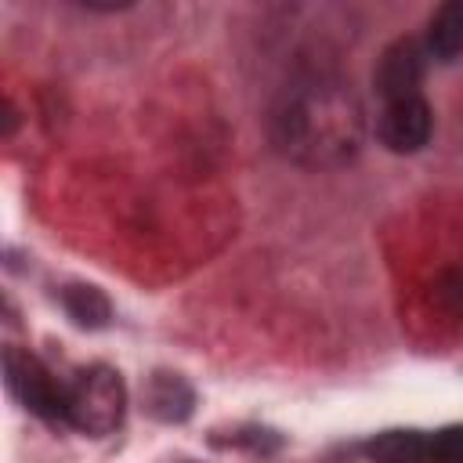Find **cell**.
Segmentation results:
<instances>
[{"label":"cell","instance_id":"1","mask_svg":"<svg viewBox=\"0 0 463 463\" xmlns=\"http://www.w3.org/2000/svg\"><path fill=\"white\" fill-rule=\"evenodd\" d=\"M275 141L286 156L311 166L344 163L362 141V109L340 87L297 90L275 116Z\"/></svg>","mask_w":463,"mask_h":463},{"label":"cell","instance_id":"2","mask_svg":"<svg viewBox=\"0 0 463 463\" xmlns=\"http://www.w3.org/2000/svg\"><path fill=\"white\" fill-rule=\"evenodd\" d=\"M127 412V387L116 369L87 365L65 383V423L83 434H109Z\"/></svg>","mask_w":463,"mask_h":463},{"label":"cell","instance_id":"3","mask_svg":"<svg viewBox=\"0 0 463 463\" xmlns=\"http://www.w3.org/2000/svg\"><path fill=\"white\" fill-rule=\"evenodd\" d=\"M4 376H7L11 394L33 416H40L47 423H65V383H58L36 354H29L22 347H7L4 351Z\"/></svg>","mask_w":463,"mask_h":463},{"label":"cell","instance_id":"4","mask_svg":"<svg viewBox=\"0 0 463 463\" xmlns=\"http://www.w3.org/2000/svg\"><path fill=\"white\" fill-rule=\"evenodd\" d=\"M430 127H434V116L423 94L383 101V112L376 119V134L391 152H420L430 137Z\"/></svg>","mask_w":463,"mask_h":463},{"label":"cell","instance_id":"5","mask_svg":"<svg viewBox=\"0 0 463 463\" xmlns=\"http://www.w3.org/2000/svg\"><path fill=\"white\" fill-rule=\"evenodd\" d=\"M427 47L416 43V40H394L383 54H380V65L373 72V83L380 90L383 101H398V98H412L420 94V83H423V69H427Z\"/></svg>","mask_w":463,"mask_h":463},{"label":"cell","instance_id":"6","mask_svg":"<svg viewBox=\"0 0 463 463\" xmlns=\"http://www.w3.org/2000/svg\"><path fill=\"white\" fill-rule=\"evenodd\" d=\"M423 47L438 61H452L456 54H463V0H449L430 14Z\"/></svg>","mask_w":463,"mask_h":463},{"label":"cell","instance_id":"7","mask_svg":"<svg viewBox=\"0 0 463 463\" xmlns=\"http://www.w3.org/2000/svg\"><path fill=\"white\" fill-rule=\"evenodd\" d=\"M373 463H427V434L420 430H383L365 445Z\"/></svg>","mask_w":463,"mask_h":463},{"label":"cell","instance_id":"8","mask_svg":"<svg viewBox=\"0 0 463 463\" xmlns=\"http://www.w3.org/2000/svg\"><path fill=\"white\" fill-rule=\"evenodd\" d=\"M65 311L80 322V326H90V329H98V326H105L109 322V300H105V293L101 289H94V286H69L65 289Z\"/></svg>","mask_w":463,"mask_h":463},{"label":"cell","instance_id":"9","mask_svg":"<svg viewBox=\"0 0 463 463\" xmlns=\"http://www.w3.org/2000/svg\"><path fill=\"white\" fill-rule=\"evenodd\" d=\"M148 402H152V412L163 416V420H181L192 409V394L177 376H159L152 383V398Z\"/></svg>","mask_w":463,"mask_h":463},{"label":"cell","instance_id":"10","mask_svg":"<svg viewBox=\"0 0 463 463\" xmlns=\"http://www.w3.org/2000/svg\"><path fill=\"white\" fill-rule=\"evenodd\" d=\"M427 463H463V423L427 434Z\"/></svg>","mask_w":463,"mask_h":463},{"label":"cell","instance_id":"11","mask_svg":"<svg viewBox=\"0 0 463 463\" xmlns=\"http://www.w3.org/2000/svg\"><path fill=\"white\" fill-rule=\"evenodd\" d=\"M434 293L452 315H463V271H441Z\"/></svg>","mask_w":463,"mask_h":463}]
</instances>
